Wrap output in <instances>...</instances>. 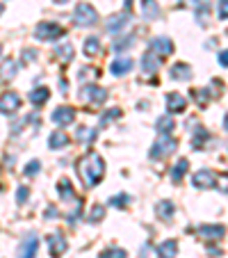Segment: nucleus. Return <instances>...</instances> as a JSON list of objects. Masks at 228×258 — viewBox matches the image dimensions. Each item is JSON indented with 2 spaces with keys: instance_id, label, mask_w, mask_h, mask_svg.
I'll return each instance as SVG.
<instances>
[{
  "instance_id": "nucleus-1",
  "label": "nucleus",
  "mask_w": 228,
  "mask_h": 258,
  "mask_svg": "<svg viewBox=\"0 0 228 258\" xmlns=\"http://www.w3.org/2000/svg\"><path fill=\"white\" fill-rule=\"evenodd\" d=\"M78 176L87 187H96L105 176V160L98 153H87L78 160Z\"/></svg>"
},
{
  "instance_id": "nucleus-2",
  "label": "nucleus",
  "mask_w": 228,
  "mask_h": 258,
  "mask_svg": "<svg viewBox=\"0 0 228 258\" xmlns=\"http://www.w3.org/2000/svg\"><path fill=\"white\" fill-rule=\"evenodd\" d=\"M73 21H75V25H80V28H87V25H94L98 21V12L94 10L89 3H80V5L75 7V12H73Z\"/></svg>"
},
{
  "instance_id": "nucleus-3",
  "label": "nucleus",
  "mask_w": 228,
  "mask_h": 258,
  "mask_svg": "<svg viewBox=\"0 0 228 258\" xmlns=\"http://www.w3.org/2000/svg\"><path fill=\"white\" fill-rule=\"evenodd\" d=\"M34 37L39 41H55L59 39V37H64V28L57 23H48V21H44V23H39L37 28H34Z\"/></svg>"
},
{
  "instance_id": "nucleus-4",
  "label": "nucleus",
  "mask_w": 228,
  "mask_h": 258,
  "mask_svg": "<svg viewBox=\"0 0 228 258\" xmlns=\"http://www.w3.org/2000/svg\"><path fill=\"white\" fill-rule=\"evenodd\" d=\"M176 146H178V142H176L174 137H171V135H162L160 140L153 144V149H150V158H153V160H160V158L171 156V153L176 151Z\"/></svg>"
},
{
  "instance_id": "nucleus-5",
  "label": "nucleus",
  "mask_w": 228,
  "mask_h": 258,
  "mask_svg": "<svg viewBox=\"0 0 228 258\" xmlns=\"http://www.w3.org/2000/svg\"><path fill=\"white\" fill-rule=\"evenodd\" d=\"M80 96H83V101L92 103V105H101V103L107 101V89L98 87V85H85Z\"/></svg>"
},
{
  "instance_id": "nucleus-6",
  "label": "nucleus",
  "mask_w": 228,
  "mask_h": 258,
  "mask_svg": "<svg viewBox=\"0 0 228 258\" xmlns=\"http://www.w3.org/2000/svg\"><path fill=\"white\" fill-rule=\"evenodd\" d=\"M148 50L150 53H156L158 57H169L174 53V41L169 37H153L148 44Z\"/></svg>"
},
{
  "instance_id": "nucleus-7",
  "label": "nucleus",
  "mask_w": 228,
  "mask_h": 258,
  "mask_svg": "<svg viewBox=\"0 0 228 258\" xmlns=\"http://www.w3.org/2000/svg\"><path fill=\"white\" fill-rule=\"evenodd\" d=\"M37 251H39V238H37L34 233H30V235H25V238L21 240L19 256L16 258H34L37 256Z\"/></svg>"
},
{
  "instance_id": "nucleus-8",
  "label": "nucleus",
  "mask_w": 228,
  "mask_h": 258,
  "mask_svg": "<svg viewBox=\"0 0 228 258\" xmlns=\"http://www.w3.org/2000/svg\"><path fill=\"white\" fill-rule=\"evenodd\" d=\"M21 96L16 92H5L0 94V112L3 114H14L16 110H21Z\"/></svg>"
},
{
  "instance_id": "nucleus-9",
  "label": "nucleus",
  "mask_w": 228,
  "mask_h": 258,
  "mask_svg": "<svg viewBox=\"0 0 228 258\" xmlns=\"http://www.w3.org/2000/svg\"><path fill=\"white\" fill-rule=\"evenodd\" d=\"M192 183H194V187H201V190H210V187L217 185V174L210 169H201L194 174V178H192Z\"/></svg>"
},
{
  "instance_id": "nucleus-10",
  "label": "nucleus",
  "mask_w": 228,
  "mask_h": 258,
  "mask_svg": "<svg viewBox=\"0 0 228 258\" xmlns=\"http://www.w3.org/2000/svg\"><path fill=\"white\" fill-rule=\"evenodd\" d=\"M50 119H53V123H57L59 128H64V126H71V123H73V119H75V110H73V107L62 105V107H57V110H53V114H50Z\"/></svg>"
},
{
  "instance_id": "nucleus-11",
  "label": "nucleus",
  "mask_w": 228,
  "mask_h": 258,
  "mask_svg": "<svg viewBox=\"0 0 228 258\" xmlns=\"http://www.w3.org/2000/svg\"><path fill=\"white\" fill-rule=\"evenodd\" d=\"M21 69V62L14 57H5L3 62H0V80H5V83H10V80L16 78V73H19Z\"/></svg>"
},
{
  "instance_id": "nucleus-12",
  "label": "nucleus",
  "mask_w": 228,
  "mask_h": 258,
  "mask_svg": "<svg viewBox=\"0 0 228 258\" xmlns=\"http://www.w3.org/2000/svg\"><path fill=\"white\" fill-rule=\"evenodd\" d=\"M48 249H50V256H53V258L64 256V251L68 249L66 238H64L59 231H57V233H53V235H48Z\"/></svg>"
},
{
  "instance_id": "nucleus-13",
  "label": "nucleus",
  "mask_w": 228,
  "mask_h": 258,
  "mask_svg": "<svg viewBox=\"0 0 228 258\" xmlns=\"http://www.w3.org/2000/svg\"><path fill=\"white\" fill-rule=\"evenodd\" d=\"M167 110H169V114H183L187 110V98L178 92H171L167 96Z\"/></svg>"
},
{
  "instance_id": "nucleus-14",
  "label": "nucleus",
  "mask_w": 228,
  "mask_h": 258,
  "mask_svg": "<svg viewBox=\"0 0 228 258\" xmlns=\"http://www.w3.org/2000/svg\"><path fill=\"white\" fill-rule=\"evenodd\" d=\"M96 137H98V131L96 128H89V126H80L78 131L73 133V140L83 142V144H87V146H92L94 142H96Z\"/></svg>"
},
{
  "instance_id": "nucleus-15",
  "label": "nucleus",
  "mask_w": 228,
  "mask_h": 258,
  "mask_svg": "<svg viewBox=\"0 0 228 258\" xmlns=\"http://www.w3.org/2000/svg\"><path fill=\"white\" fill-rule=\"evenodd\" d=\"M192 67L189 64H183V62H178V64H174L171 67V78L174 80H183V83H189L192 80Z\"/></svg>"
},
{
  "instance_id": "nucleus-16",
  "label": "nucleus",
  "mask_w": 228,
  "mask_h": 258,
  "mask_svg": "<svg viewBox=\"0 0 228 258\" xmlns=\"http://www.w3.org/2000/svg\"><path fill=\"white\" fill-rule=\"evenodd\" d=\"M223 233H226V231H223V226H208V224L199 226V235H201V238H205V240H210V242L221 240Z\"/></svg>"
},
{
  "instance_id": "nucleus-17",
  "label": "nucleus",
  "mask_w": 228,
  "mask_h": 258,
  "mask_svg": "<svg viewBox=\"0 0 228 258\" xmlns=\"http://www.w3.org/2000/svg\"><path fill=\"white\" fill-rule=\"evenodd\" d=\"M160 64H162V57H158V55L150 53V50L141 57V69H144V73H150V76L160 69Z\"/></svg>"
},
{
  "instance_id": "nucleus-18",
  "label": "nucleus",
  "mask_w": 228,
  "mask_h": 258,
  "mask_svg": "<svg viewBox=\"0 0 228 258\" xmlns=\"http://www.w3.org/2000/svg\"><path fill=\"white\" fill-rule=\"evenodd\" d=\"M156 251L160 258H176L178 256V242L176 240H165V242L158 244Z\"/></svg>"
},
{
  "instance_id": "nucleus-19",
  "label": "nucleus",
  "mask_w": 228,
  "mask_h": 258,
  "mask_svg": "<svg viewBox=\"0 0 228 258\" xmlns=\"http://www.w3.org/2000/svg\"><path fill=\"white\" fill-rule=\"evenodd\" d=\"M141 14L148 21L160 19V5H158V0H141Z\"/></svg>"
},
{
  "instance_id": "nucleus-20",
  "label": "nucleus",
  "mask_w": 228,
  "mask_h": 258,
  "mask_svg": "<svg viewBox=\"0 0 228 258\" xmlns=\"http://www.w3.org/2000/svg\"><path fill=\"white\" fill-rule=\"evenodd\" d=\"M128 21H130V14H128V12L126 14H114L110 21H107L105 28H107V32H119V30H123L128 25Z\"/></svg>"
},
{
  "instance_id": "nucleus-21",
  "label": "nucleus",
  "mask_w": 228,
  "mask_h": 258,
  "mask_svg": "<svg viewBox=\"0 0 228 258\" xmlns=\"http://www.w3.org/2000/svg\"><path fill=\"white\" fill-rule=\"evenodd\" d=\"M57 192H59V197H62L64 201H75L78 199V195H75V190H73V185H71V180L68 178H62L57 183Z\"/></svg>"
},
{
  "instance_id": "nucleus-22",
  "label": "nucleus",
  "mask_w": 228,
  "mask_h": 258,
  "mask_svg": "<svg viewBox=\"0 0 228 258\" xmlns=\"http://www.w3.org/2000/svg\"><path fill=\"white\" fill-rule=\"evenodd\" d=\"M68 135L66 133H62V131H55L53 135L48 137V144H50V149H53V151H59V149H66L68 146Z\"/></svg>"
},
{
  "instance_id": "nucleus-23",
  "label": "nucleus",
  "mask_w": 228,
  "mask_h": 258,
  "mask_svg": "<svg viewBox=\"0 0 228 258\" xmlns=\"http://www.w3.org/2000/svg\"><path fill=\"white\" fill-rule=\"evenodd\" d=\"M132 69V59L130 57H117L114 62L110 64V71L114 73V76H123V73H128Z\"/></svg>"
},
{
  "instance_id": "nucleus-24",
  "label": "nucleus",
  "mask_w": 228,
  "mask_h": 258,
  "mask_svg": "<svg viewBox=\"0 0 228 258\" xmlns=\"http://www.w3.org/2000/svg\"><path fill=\"white\" fill-rule=\"evenodd\" d=\"M187 171H189V160H187V158H183V160H178L174 165V169H171V180L178 185L180 180L185 178V174H187Z\"/></svg>"
},
{
  "instance_id": "nucleus-25",
  "label": "nucleus",
  "mask_w": 228,
  "mask_h": 258,
  "mask_svg": "<svg viewBox=\"0 0 228 258\" xmlns=\"http://www.w3.org/2000/svg\"><path fill=\"white\" fill-rule=\"evenodd\" d=\"M156 213H158V217L160 219H167V222H169V219L174 217L176 208H174V204H171L169 199H165V201H160V204L156 206Z\"/></svg>"
},
{
  "instance_id": "nucleus-26",
  "label": "nucleus",
  "mask_w": 228,
  "mask_h": 258,
  "mask_svg": "<svg viewBox=\"0 0 228 258\" xmlns=\"http://www.w3.org/2000/svg\"><path fill=\"white\" fill-rule=\"evenodd\" d=\"M50 98V92H48V87H37L34 89V92H30V103H32V105H44L46 101H48Z\"/></svg>"
},
{
  "instance_id": "nucleus-27",
  "label": "nucleus",
  "mask_w": 228,
  "mask_h": 258,
  "mask_svg": "<svg viewBox=\"0 0 228 258\" xmlns=\"http://www.w3.org/2000/svg\"><path fill=\"white\" fill-rule=\"evenodd\" d=\"M55 55H57V59L62 64H66V62H71V59H73L75 50H73L71 44H62V46H57V48H55Z\"/></svg>"
},
{
  "instance_id": "nucleus-28",
  "label": "nucleus",
  "mask_w": 228,
  "mask_h": 258,
  "mask_svg": "<svg viewBox=\"0 0 228 258\" xmlns=\"http://www.w3.org/2000/svg\"><path fill=\"white\" fill-rule=\"evenodd\" d=\"M156 128H158V133H160V135H171V131L176 128V123H174V119L167 114V117H160V119H158Z\"/></svg>"
},
{
  "instance_id": "nucleus-29",
  "label": "nucleus",
  "mask_w": 228,
  "mask_h": 258,
  "mask_svg": "<svg viewBox=\"0 0 228 258\" xmlns=\"http://www.w3.org/2000/svg\"><path fill=\"white\" fill-rule=\"evenodd\" d=\"M101 53V39L98 37H87V41H85V55H98Z\"/></svg>"
},
{
  "instance_id": "nucleus-30",
  "label": "nucleus",
  "mask_w": 228,
  "mask_h": 258,
  "mask_svg": "<svg viewBox=\"0 0 228 258\" xmlns=\"http://www.w3.org/2000/svg\"><path fill=\"white\" fill-rule=\"evenodd\" d=\"M103 217H105V206L94 204L92 210H89V215H87V222H94V224H98Z\"/></svg>"
},
{
  "instance_id": "nucleus-31",
  "label": "nucleus",
  "mask_w": 228,
  "mask_h": 258,
  "mask_svg": "<svg viewBox=\"0 0 228 258\" xmlns=\"http://www.w3.org/2000/svg\"><path fill=\"white\" fill-rule=\"evenodd\" d=\"M192 5L196 7V19H205L208 16V10H210V0H192Z\"/></svg>"
},
{
  "instance_id": "nucleus-32",
  "label": "nucleus",
  "mask_w": 228,
  "mask_h": 258,
  "mask_svg": "<svg viewBox=\"0 0 228 258\" xmlns=\"http://www.w3.org/2000/svg\"><path fill=\"white\" fill-rule=\"evenodd\" d=\"M132 44H135V37H130V34H128V37H123V39H114V41H112V48L117 50V53H121V50L130 48Z\"/></svg>"
},
{
  "instance_id": "nucleus-33",
  "label": "nucleus",
  "mask_w": 228,
  "mask_h": 258,
  "mask_svg": "<svg viewBox=\"0 0 228 258\" xmlns=\"http://www.w3.org/2000/svg\"><path fill=\"white\" fill-rule=\"evenodd\" d=\"M98 258H128V253H126V249H121V247H112V249L101 251Z\"/></svg>"
},
{
  "instance_id": "nucleus-34",
  "label": "nucleus",
  "mask_w": 228,
  "mask_h": 258,
  "mask_svg": "<svg viewBox=\"0 0 228 258\" xmlns=\"http://www.w3.org/2000/svg\"><path fill=\"white\" fill-rule=\"evenodd\" d=\"M192 96H194L196 105H201V107H205V105L210 103V94H208V89H194V92H192Z\"/></svg>"
},
{
  "instance_id": "nucleus-35",
  "label": "nucleus",
  "mask_w": 228,
  "mask_h": 258,
  "mask_svg": "<svg viewBox=\"0 0 228 258\" xmlns=\"http://www.w3.org/2000/svg\"><path fill=\"white\" fill-rule=\"evenodd\" d=\"M208 137L210 135L205 128H196V135H194V140H192V146H194V149H201V146L208 142Z\"/></svg>"
},
{
  "instance_id": "nucleus-36",
  "label": "nucleus",
  "mask_w": 228,
  "mask_h": 258,
  "mask_svg": "<svg viewBox=\"0 0 228 258\" xmlns=\"http://www.w3.org/2000/svg\"><path fill=\"white\" fill-rule=\"evenodd\" d=\"M128 204H130V197L128 195H117L110 199V206H114V208H126Z\"/></svg>"
},
{
  "instance_id": "nucleus-37",
  "label": "nucleus",
  "mask_w": 228,
  "mask_h": 258,
  "mask_svg": "<svg viewBox=\"0 0 228 258\" xmlns=\"http://www.w3.org/2000/svg\"><path fill=\"white\" fill-rule=\"evenodd\" d=\"M121 117V110H119V107H112V112H105L101 117V126H105L107 121H114V119H119Z\"/></svg>"
},
{
  "instance_id": "nucleus-38",
  "label": "nucleus",
  "mask_w": 228,
  "mask_h": 258,
  "mask_svg": "<svg viewBox=\"0 0 228 258\" xmlns=\"http://www.w3.org/2000/svg\"><path fill=\"white\" fill-rule=\"evenodd\" d=\"M28 199H30V187L28 185H21L19 190H16V201H19V204H25Z\"/></svg>"
},
{
  "instance_id": "nucleus-39",
  "label": "nucleus",
  "mask_w": 228,
  "mask_h": 258,
  "mask_svg": "<svg viewBox=\"0 0 228 258\" xmlns=\"http://www.w3.org/2000/svg\"><path fill=\"white\" fill-rule=\"evenodd\" d=\"M39 171H41V162L39 160L28 162V167H25V176H34V174H39Z\"/></svg>"
},
{
  "instance_id": "nucleus-40",
  "label": "nucleus",
  "mask_w": 228,
  "mask_h": 258,
  "mask_svg": "<svg viewBox=\"0 0 228 258\" xmlns=\"http://www.w3.org/2000/svg\"><path fill=\"white\" fill-rule=\"evenodd\" d=\"M44 217L46 219H57L59 217V210L55 208V206H48V208H46V213H44Z\"/></svg>"
},
{
  "instance_id": "nucleus-41",
  "label": "nucleus",
  "mask_w": 228,
  "mask_h": 258,
  "mask_svg": "<svg viewBox=\"0 0 228 258\" xmlns=\"http://www.w3.org/2000/svg\"><path fill=\"white\" fill-rule=\"evenodd\" d=\"M219 21H226V16H228V10H226V0H219Z\"/></svg>"
},
{
  "instance_id": "nucleus-42",
  "label": "nucleus",
  "mask_w": 228,
  "mask_h": 258,
  "mask_svg": "<svg viewBox=\"0 0 228 258\" xmlns=\"http://www.w3.org/2000/svg\"><path fill=\"white\" fill-rule=\"evenodd\" d=\"M34 57H37V53H34L32 48H25L23 50V62H32Z\"/></svg>"
},
{
  "instance_id": "nucleus-43",
  "label": "nucleus",
  "mask_w": 228,
  "mask_h": 258,
  "mask_svg": "<svg viewBox=\"0 0 228 258\" xmlns=\"http://www.w3.org/2000/svg\"><path fill=\"white\" fill-rule=\"evenodd\" d=\"M219 64L226 69V64H228V62H226V50H221V53H219Z\"/></svg>"
},
{
  "instance_id": "nucleus-44",
  "label": "nucleus",
  "mask_w": 228,
  "mask_h": 258,
  "mask_svg": "<svg viewBox=\"0 0 228 258\" xmlns=\"http://www.w3.org/2000/svg\"><path fill=\"white\" fill-rule=\"evenodd\" d=\"M123 7H126V12L130 14V10H132V0H123Z\"/></svg>"
},
{
  "instance_id": "nucleus-45",
  "label": "nucleus",
  "mask_w": 228,
  "mask_h": 258,
  "mask_svg": "<svg viewBox=\"0 0 228 258\" xmlns=\"http://www.w3.org/2000/svg\"><path fill=\"white\" fill-rule=\"evenodd\" d=\"M208 251L212 253V256H221V251H217V249H214V247H208Z\"/></svg>"
},
{
  "instance_id": "nucleus-46",
  "label": "nucleus",
  "mask_w": 228,
  "mask_h": 258,
  "mask_svg": "<svg viewBox=\"0 0 228 258\" xmlns=\"http://www.w3.org/2000/svg\"><path fill=\"white\" fill-rule=\"evenodd\" d=\"M55 3H59V5H64V3H68V0H55Z\"/></svg>"
},
{
  "instance_id": "nucleus-47",
  "label": "nucleus",
  "mask_w": 228,
  "mask_h": 258,
  "mask_svg": "<svg viewBox=\"0 0 228 258\" xmlns=\"http://www.w3.org/2000/svg\"><path fill=\"white\" fill-rule=\"evenodd\" d=\"M3 12H5V5H0V14H3Z\"/></svg>"
},
{
  "instance_id": "nucleus-48",
  "label": "nucleus",
  "mask_w": 228,
  "mask_h": 258,
  "mask_svg": "<svg viewBox=\"0 0 228 258\" xmlns=\"http://www.w3.org/2000/svg\"><path fill=\"white\" fill-rule=\"evenodd\" d=\"M0 53H3V46H0Z\"/></svg>"
}]
</instances>
